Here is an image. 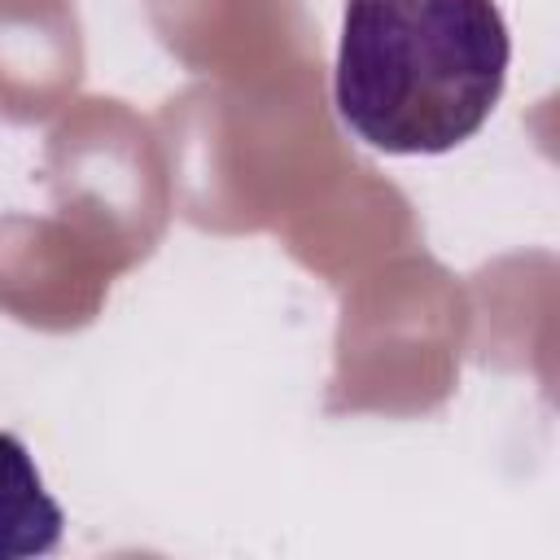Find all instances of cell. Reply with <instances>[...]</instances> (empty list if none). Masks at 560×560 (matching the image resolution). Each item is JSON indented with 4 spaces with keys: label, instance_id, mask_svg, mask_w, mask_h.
<instances>
[{
    "label": "cell",
    "instance_id": "obj_2",
    "mask_svg": "<svg viewBox=\"0 0 560 560\" xmlns=\"http://www.w3.org/2000/svg\"><path fill=\"white\" fill-rule=\"evenodd\" d=\"M66 534V512L44 486L31 446L0 429V560L52 556Z\"/></svg>",
    "mask_w": 560,
    "mask_h": 560
},
{
    "label": "cell",
    "instance_id": "obj_1",
    "mask_svg": "<svg viewBox=\"0 0 560 560\" xmlns=\"http://www.w3.org/2000/svg\"><path fill=\"white\" fill-rule=\"evenodd\" d=\"M508 66L499 0H346L332 105L368 149L433 158L486 127Z\"/></svg>",
    "mask_w": 560,
    "mask_h": 560
}]
</instances>
